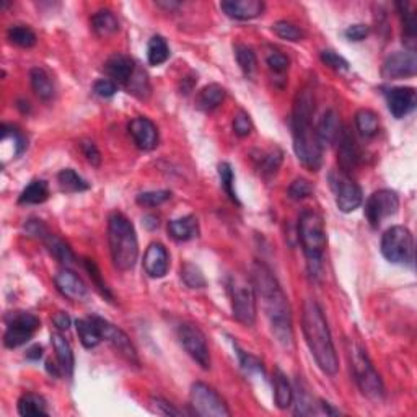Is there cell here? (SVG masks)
I'll return each mask as SVG.
<instances>
[{
	"instance_id": "cell-38",
	"label": "cell",
	"mask_w": 417,
	"mask_h": 417,
	"mask_svg": "<svg viewBox=\"0 0 417 417\" xmlns=\"http://www.w3.org/2000/svg\"><path fill=\"white\" fill-rule=\"evenodd\" d=\"M7 36L14 45L20 47H33L36 45V34H34L31 28L25 27V25H15V27H10L7 31Z\"/></svg>"
},
{
	"instance_id": "cell-6",
	"label": "cell",
	"mask_w": 417,
	"mask_h": 417,
	"mask_svg": "<svg viewBox=\"0 0 417 417\" xmlns=\"http://www.w3.org/2000/svg\"><path fill=\"white\" fill-rule=\"evenodd\" d=\"M231 309L238 323L244 326H253L256 321V290L251 279H247L240 274L230 277L229 282Z\"/></svg>"
},
{
	"instance_id": "cell-41",
	"label": "cell",
	"mask_w": 417,
	"mask_h": 417,
	"mask_svg": "<svg viewBox=\"0 0 417 417\" xmlns=\"http://www.w3.org/2000/svg\"><path fill=\"white\" fill-rule=\"evenodd\" d=\"M273 31L277 34L279 38L286 41H302L303 40V31L296 25L290 23V21L281 20L277 23L273 25Z\"/></svg>"
},
{
	"instance_id": "cell-27",
	"label": "cell",
	"mask_w": 417,
	"mask_h": 417,
	"mask_svg": "<svg viewBox=\"0 0 417 417\" xmlns=\"http://www.w3.org/2000/svg\"><path fill=\"white\" fill-rule=\"evenodd\" d=\"M29 81H31L33 92L42 101H51L54 98L55 88L53 80L45 68L34 67L29 71Z\"/></svg>"
},
{
	"instance_id": "cell-2",
	"label": "cell",
	"mask_w": 417,
	"mask_h": 417,
	"mask_svg": "<svg viewBox=\"0 0 417 417\" xmlns=\"http://www.w3.org/2000/svg\"><path fill=\"white\" fill-rule=\"evenodd\" d=\"M315 113V97L309 88L296 93L292 114V137L299 162L309 171H318L323 163V147L316 137L312 118Z\"/></svg>"
},
{
	"instance_id": "cell-5",
	"label": "cell",
	"mask_w": 417,
	"mask_h": 417,
	"mask_svg": "<svg viewBox=\"0 0 417 417\" xmlns=\"http://www.w3.org/2000/svg\"><path fill=\"white\" fill-rule=\"evenodd\" d=\"M299 238L307 257L308 273L313 277L321 274V261L326 249V229L323 217L315 210H303L299 218Z\"/></svg>"
},
{
	"instance_id": "cell-44",
	"label": "cell",
	"mask_w": 417,
	"mask_h": 417,
	"mask_svg": "<svg viewBox=\"0 0 417 417\" xmlns=\"http://www.w3.org/2000/svg\"><path fill=\"white\" fill-rule=\"evenodd\" d=\"M218 176H220V181H222V186L223 189H225V192L229 194V197L233 202H236V204H240L238 202V197H236V192H235V188H233V170H231L230 163L223 162L218 165Z\"/></svg>"
},
{
	"instance_id": "cell-34",
	"label": "cell",
	"mask_w": 417,
	"mask_h": 417,
	"mask_svg": "<svg viewBox=\"0 0 417 417\" xmlns=\"http://www.w3.org/2000/svg\"><path fill=\"white\" fill-rule=\"evenodd\" d=\"M49 197V188L42 179H34L20 194V204H42Z\"/></svg>"
},
{
	"instance_id": "cell-18",
	"label": "cell",
	"mask_w": 417,
	"mask_h": 417,
	"mask_svg": "<svg viewBox=\"0 0 417 417\" xmlns=\"http://www.w3.org/2000/svg\"><path fill=\"white\" fill-rule=\"evenodd\" d=\"M129 132L140 150L150 152L158 145V129L149 118H134L129 123Z\"/></svg>"
},
{
	"instance_id": "cell-50",
	"label": "cell",
	"mask_w": 417,
	"mask_h": 417,
	"mask_svg": "<svg viewBox=\"0 0 417 417\" xmlns=\"http://www.w3.org/2000/svg\"><path fill=\"white\" fill-rule=\"evenodd\" d=\"M150 406H152L153 412H157V414L160 416H175V417L183 416V411L176 409L173 404L163 398H152L150 399Z\"/></svg>"
},
{
	"instance_id": "cell-21",
	"label": "cell",
	"mask_w": 417,
	"mask_h": 417,
	"mask_svg": "<svg viewBox=\"0 0 417 417\" xmlns=\"http://www.w3.org/2000/svg\"><path fill=\"white\" fill-rule=\"evenodd\" d=\"M220 7L230 18L235 20H253L264 12V2L261 0H225Z\"/></svg>"
},
{
	"instance_id": "cell-13",
	"label": "cell",
	"mask_w": 417,
	"mask_h": 417,
	"mask_svg": "<svg viewBox=\"0 0 417 417\" xmlns=\"http://www.w3.org/2000/svg\"><path fill=\"white\" fill-rule=\"evenodd\" d=\"M399 209V197L391 189H380L373 192L365 202V217L373 229L380 227L386 217L394 216Z\"/></svg>"
},
{
	"instance_id": "cell-24",
	"label": "cell",
	"mask_w": 417,
	"mask_h": 417,
	"mask_svg": "<svg viewBox=\"0 0 417 417\" xmlns=\"http://www.w3.org/2000/svg\"><path fill=\"white\" fill-rule=\"evenodd\" d=\"M168 233L176 242H189L199 235V223L194 216L175 218L168 222Z\"/></svg>"
},
{
	"instance_id": "cell-20",
	"label": "cell",
	"mask_w": 417,
	"mask_h": 417,
	"mask_svg": "<svg viewBox=\"0 0 417 417\" xmlns=\"http://www.w3.org/2000/svg\"><path fill=\"white\" fill-rule=\"evenodd\" d=\"M170 257L162 243H150L144 255V269L152 279L165 277L168 273Z\"/></svg>"
},
{
	"instance_id": "cell-8",
	"label": "cell",
	"mask_w": 417,
	"mask_h": 417,
	"mask_svg": "<svg viewBox=\"0 0 417 417\" xmlns=\"http://www.w3.org/2000/svg\"><path fill=\"white\" fill-rule=\"evenodd\" d=\"M381 253L390 263H411L414 256V238L411 231L403 225H394L386 230L381 238Z\"/></svg>"
},
{
	"instance_id": "cell-30",
	"label": "cell",
	"mask_w": 417,
	"mask_h": 417,
	"mask_svg": "<svg viewBox=\"0 0 417 417\" xmlns=\"http://www.w3.org/2000/svg\"><path fill=\"white\" fill-rule=\"evenodd\" d=\"M274 401L279 409H287L294 401V390L281 370L274 373Z\"/></svg>"
},
{
	"instance_id": "cell-7",
	"label": "cell",
	"mask_w": 417,
	"mask_h": 417,
	"mask_svg": "<svg viewBox=\"0 0 417 417\" xmlns=\"http://www.w3.org/2000/svg\"><path fill=\"white\" fill-rule=\"evenodd\" d=\"M351 362L352 368H354V377L359 388L367 398L373 399V401H381L385 396V386L381 381L380 375L373 367V364L368 359L367 352L364 347L354 346L351 351Z\"/></svg>"
},
{
	"instance_id": "cell-51",
	"label": "cell",
	"mask_w": 417,
	"mask_h": 417,
	"mask_svg": "<svg viewBox=\"0 0 417 417\" xmlns=\"http://www.w3.org/2000/svg\"><path fill=\"white\" fill-rule=\"evenodd\" d=\"M266 62H268V66L270 71L274 72V74H283V72L289 68V59H287L286 54L279 53V51H273L268 58H266Z\"/></svg>"
},
{
	"instance_id": "cell-10",
	"label": "cell",
	"mask_w": 417,
	"mask_h": 417,
	"mask_svg": "<svg viewBox=\"0 0 417 417\" xmlns=\"http://www.w3.org/2000/svg\"><path fill=\"white\" fill-rule=\"evenodd\" d=\"M41 321L40 318L27 312H15L7 316V329L3 334V344L8 349H16V347L27 344L29 339L34 336L40 329Z\"/></svg>"
},
{
	"instance_id": "cell-49",
	"label": "cell",
	"mask_w": 417,
	"mask_h": 417,
	"mask_svg": "<svg viewBox=\"0 0 417 417\" xmlns=\"http://www.w3.org/2000/svg\"><path fill=\"white\" fill-rule=\"evenodd\" d=\"M233 131L238 137H247L251 134L253 123L249 119V114L244 111H238L233 118Z\"/></svg>"
},
{
	"instance_id": "cell-56",
	"label": "cell",
	"mask_w": 417,
	"mask_h": 417,
	"mask_svg": "<svg viewBox=\"0 0 417 417\" xmlns=\"http://www.w3.org/2000/svg\"><path fill=\"white\" fill-rule=\"evenodd\" d=\"M54 325L58 326V329L61 331H67L68 328H71V318H68L66 313H58V315L54 316Z\"/></svg>"
},
{
	"instance_id": "cell-26",
	"label": "cell",
	"mask_w": 417,
	"mask_h": 417,
	"mask_svg": "<svg viewBox=\"0 0 417 417\" xmlns=\"http://www.w3.org/2000/svg\"><path fill=\"white\" fill-rule=\"evenodd\" d=\"M51 342H53L55 357H58V364L61 365L62 372L71 377L72 372H74V365H75L74 352H72L71 344H68L67 339L64 338L61 333L51 334Z\"/></svg>"
},
{
	"instance_id": "cell-46",
	"label": "cell",
	"mask_w": 417,
	"mask_h": 417,
	"mask_svg": "<svg viewBox=\"0 0 417 417\" xmlns=\"http://www.w3.org/2000/svg\"><path fill=\"white\" fill-rule=\"evenodd\" d=\"M320 58H321V61H323L325 66L333 68V71H336V72L349 71V62H347L342 55L334 53V51H331V49L321 51Z\"/></svg>"
},
{
	"instance_id": "cell-39",
	"label": "cell",
	"mask_w": 417,
	"mask_h": 417,
	"mask_svg": "<svg viewBox=\"0 0 417 417\" xmlns=\"http://www.w3.org/2000/svg\"><path fill=\"white\" fill-rule=\"evenodd\" d=\"M281 163H282V152L279 149H273L269 150V152H261L260 165L257 166H260L261 175L270 176L279 170Z\"/></svg>"
},
{
	"instance_id": "cell-4",
	"label": "cell",
	"mask_w": 417,
	"mask_h": 417,
	"mask_svg": "<svg viewBox=\"0 0 417 417\" xmlns=\"http://www.w3.org/2000/svg\"><path fill=\"white\" fill-rule=\"evenodd\" d=\"M108 243L113 264L119 270H131L139 257L136 229L121 212H114L108 220Z\"/></svg>"
},
{
	"instance_id": "cell-55",
	"label": "cell",
	"mask_w": 417,
	"mask_h": 417,
	"mask_svg": "<svg viewBox=\"0 0 417 417\" xmlns=\"http://www.w3.org/2000/svg\"><path fill=\"white\" fill-rule=\"evenodd\" d=\"M346 34V38L349 41H362L367 38L368 34V27H365V25H352L344 31Z\"/></svg>"
},
{
	"instance_id": "cell-40",
	"label": "cell",
	"mask_w": 417,
	"mask_h": 417,
	"mask_svg": "<svg viewBox=\"0 0 417 417\" xmlns=\"http://www.w3.org/2000/svg\"><path fill=\"white\" fill-rule=\"evenodd\" d=\"M181 279L189 289H204L205 287L204 274H202V270L197 266L191 263L181 266Z\"/></svg>"
},
{
	"instance_id": "cell-12",
	"label": "cell",
	"mask_w": 417,
	"mask_h": 417,
	"mask_svg": "<svg viewBox=\"0 0 417 417\" xmlns=\"http://www.w3.org/2000/svg\"><path fill=\"white\" fill-rule=\"evenodd\" d=\"M92 320L97 323L98 329H100L101 338L105 339L106 342L110 344L113 349L118 352L119 355L123 357V359H126L131 365H136V367H139V355H137V351L134 347V344H132L131 339L121 328H118V326L110 323L108 320H105V318L100 316H92Z\"/></svg>"
},
{
	"instance_id": "cell-33",
	"label": "cell",
	"mask_w": 417,
	"mask_h": 417,
	"mask_svg": "<svg viewBox=\"0 0 417 417\" xmlns=\"http://www.w3.org/2000/svg\"><path fill=\"white\" fill-rule=\"evenodd\" d=\"M18 414L23 417L47 416L49 411H47L46 401L41 396L33 393H27L18 399Z\"/></svg>"
},
{
	"instance_id": "cell-36",
	"label": "cell",
	"mask_w": 417,
	"mask_h": 417,
	"mask_svg": "<svg viewBox=\"0 0 417 417\" xmlns=\"http://www.w3.org/2000/svg\"><path fill=\"white\" fill-rule=\"evenodd\" d=\"M58 183L64 192H81L90 188L88 183L81 176H79L72 168L62 170L58 175Z\"/></svg>"
},
{
	"instance_id": "cell-29",
	"label": "cell",
	"mask_w": 417,
	"mask_h": 417,
	"mask_svg": "<svg viewBox=\"0 0 417 417\" xmlns=\"http://www.w3.org/2000/svg\"><path fill=\"white\" fill-rule=\"evenodd\" d=\"M92 28L98 36L108 38L118 33L119 21L111 10H100L92 16Z\"/></svg>"
},
{
	"instance_id": "cell-32",
	"label": "cell",
	"mask_w": 417,
	"mask_h": 417,
	"mask_svg": "<svg viewBox=\"0 0 417 417\" xmlns=\"http://www.w3.org/2000/svg\"><path fill=\"white\" fill-rule=\"evenodd\" d=\"M355 127L359 134L365 139L375 137L378 134V129H380L378 114L372 110H359L355 114Z\"/></svg>"
},
{
	"instance_id": "cell-28",
	"label": "cell",
	"mask_w": 417,
	"mask_h": 417,
	"mask_svg": "<svg viewBox=\"0 0 417 417\" xmlns=\"http://www.w3.org/2000/svg\"><path fill=\"white\" fill-rule=\"evenodd\" d=\"M40 240L46 244L47 251H49L55 260L61 261L62 264H72L75 261L74 253H72V249L67 247V243H64L59 236L51 233L49 230H46L45 233L40 236Z\"/></svg>"
},
{
	"instance_id": "cell-48",
	"label": "cell",
	"mask_w": 417,
	"mask_h": 417,
	"mask_svg": "<svg viewBox=\"0 0 417 417\" xmlns=\"http://www.w3.org/2000/svg\"><path fill=\"white\" fill-rule=\"evenodd\" d=\"M236 351H238L240 364H242V368L244 372H247V373H261V375H264L263 364H261L260 360L256 359V357L247 354V352L238 349V347H236Z\"/></svg>"
},
{
	"instance_id": "cell-31",
	"label": "cell",
	"mask_w": 417,
	"mask_h": 417,
	"mask_svg": "<svg viewBox=\"0 0 417 417\" xmlns=\"http://www.w3.org/2000/svg\"><path fill=\"white\" fill-rule=\"evenodd\" d=\"M75 328L79 339L87 349H93V347H97L103 341L100 329H98L97 323L92 320V316L87 318V320H77Z\"/></svg>"
},
{
	"instance_id": "cell-53",
	"label": "cell",
	"mask_w": 417,
	"mask_h": 417,
	"mask_svg": "<svg viewBox=\"0 0 417 417\" xmlns=\"http://www.w3.org/2000/svg\"><path fill=\"white\" fill-rule=\"evenodd\" d=\"M85 268H87L88 274H90V277L93 279V282H94V286H97V289L100 290L103 295H106V296H108V299H111V294H110L108 287H106V283H105V282H101L100 270H98L97 264H94L92 260H85Z\"/></svg>"
},
{
	"instance_id": "cell-25",
	"label": "cell",
	"mask_w": 417,
	"mask_h": 417,
	"mask_svg": "<svg viewBox=\"0 0 417 417\" xmlns=\"http://www.w3.org/2000/svg\"><path fill=\"white\" fill-rule=\"evenodd\" d=\"M225 100V88L220 87L218 84L205 85L204 88L197 93L196 97V106L197 110L204 111V113H210V111L217 110Z\"/></svg>"
},
{
	"instance_id": "cell-35",
	"label": "cell",
	"mask_w": 417,
	"mask_h": 417,
	"mask_svg": "<svg viewBox=\"0 0 417 417\" xmlns=\"http://www.w3.org/2000/svg\"><path fill=\"white\" fill-rule=\"evenodd\" d=\"M235 58L244 77H247V79H253L257 68V59L255 51L244 45H238L235 46Z\"/></svg>"
},
{
	"instance_id": "cell-59",
	"label": "cell",
	"mask_w": 417,
	"mask_h": 417,
	"mask_svg": "<svg viewBox=\"0 0 417 417\" xmlns=\"http://www.w3.org/2000/svg\"><path fill=\"white\" fill-rule=\"evenodd\" d=\"M158 5L160 7H165V8H168V10H171V8H176L179 5L178 2H157Z\"/></svg>"
},
{
	"instance_id": "cell-15",
	"label": "cell",
	"mask_w": 417,
	"mask_h": 417,
	"mask_svg": "<svg viewBox=\"0 0 417 417\" xmlns=\"http://www.w3.org/2000/svg\"><path fill=\"white\" fill-rule=\"evenodd\" d=\"M417 72V58L414 51H398L390 54L381 66V77L386 80H398L412 77Z\"/></svg>"
},
{
	"instance_id": "cell-58",
	"label": "cell",
	"mask_w": 417,
	"mask_h": 417,
	"mask_svg": "<svg viewBox=\"0 0 417 417\" xmlns=\"http://www.w3.org/2000/svg\"><path fill=\"white\" fill-rule=\"evenodd\" d=\"M144 225L147 227L149 230H155L158 227V218L153 217V216H147L144 218Z\"/></svg>"
},
{
	"instance_id": "cell-47",
	"label": "cell",
	"mask_w": 417,
	"mask_h": 417,
	"mask_svg": "<svg viewBox=\"0 0 417 417\" xmlns=\"http://www.w3.org/2000/svg\"><path fill=\"white\" fill-rule=\"evenodd\" d=\"M312 194H313V186L308 179L296 178L289 188V197L294 201L307 199V197H309Z\"/></svg>"
},
{
	"instance_id": "cell-54",
	"label": "cell",
	"mask_w": 417,
	"mask_h": 417,
	"mask_svg": "<svg viewBox=\"0 0 417 417\" xmlns=\"http://www.w3.org/2000/svg\"><path fill=\"white\" fill-rule=\"evenodd\" d=\"M93 90H94V93L98 94V97L111 98L116 93V90H118V87H116V84H114L113 80L101 79V80H98L97 84H94Z\"/></svg>"
},
{
	"instance_id": "cell-22",
	"label": "cell",
	"mask_w": 417,
	"mask_h": 417,
	"mask_svg": "<svg viewBox=\"0 0 417 417\" xmlns=\"http://www.w3.org/2000/svg\"><path fill=\"white\" fill-rule=\"evenodd\" d=\"M105 68L114 84L127 85L136 72V62L126 54H114L106 61Z\"/></svg>"
},
{
	"instance_id": "cell-14",
	"label": "cell",
	"mask_w": 417,
	"mask_h": 417,
	"mask_svg": "<svg viewBox=\"0 0 417 417\" xmlns=\"http://www.w3.org/2000/svg\"><path fill=\"white\" fill-rule=\"evenodd\" d=\"M178 339L184 351L191 355V359L201 365L204 370L210 368V352L204 333L196 325L183 323L178 328Z\"/></svg>"
},
{
	"instance_id": "cell-3",
	"label": "cell",
	"mask_w": 417,
	"mask_h": 417,
	"mask_svg": "<svg viewBox=\"0 0 417 417\" xmlns=\"http://www.w3.org/2000/svg\"><path fill=\"white\" fill-rule=\"evenodd\" d=\"M302 328L305 334V341L308 344V349L315 357L318 367L326 375H336L339 370V360L334 347L333 338H331L328 321H326L323 309L315 300H307L303 307Z\"/></svg>"
},
{
	"instance_id": "cell-16",
	"label": "cell",
	"mask_w": 417,
	"mask_h": 417,
	"mask_svg": "<svg viewBox=\"0 0 417 417\" xmlns=\"http://www.w3.org/2000/svg\"><path fill=\"white\" fill-rule=\"evenodd\" d=\"M338 162L341 166V171L351 175L357 168L360 160L359 149H357L355 139L349 131V127H341V132L338 136Z\"/></svg>"
},
{
	"instance_id": "cell-42",
	"label": "cell",
	"mask_w": 417,
	"mask_h": 417,
	"mask_svg": "<svg viewBox=\"0 0 417 417\" xmlns=\"http://www.w3.org/2000/svg\"><path fill=\"white\" fill-rule=\"evenodd\" d=\"M398 8L403 16V31L406 34L407 40L414 41L417 33V15L409 10V3L407 2H399Z\"/></svg>"
},
{
	"instance_id": "cell-11",
	"label": "cell",
	"mask_w": 417,
	"mask_h": 417,
	"mask_svg": "<svg viewBox=\"0 0 417 417\" xmlns=\"http://www.w3.org/2000/svg\"><path fill=\"white\" fill-rule=\"evenodd\" d=\"M329 183L334 191V196H336V204L341 212L349 214L360 207V204L364 201L362 189L351 178V175L344 173L341 170H334L329 175Z\"/></svg>"
},
{
	"instance_id": "cell-23",
	"label": "cell",
	"mask_w": 417,
	"mask_h": 417,
	"mask_svg": "<svg viewBox=\"0 0 417 417\" xmlns=\"http://www.w3.org/2000/svg\"><path fill=\"white\" fill-rule=\"evenodd\" d=\"M341 121H339V114L336 110H328L323 114V118L320 119L316 129V137L320 140L321 147L331 145L333 142L338 140L339 132H341Z\"/></svg>"
},
{
	"instance_id": "cell-9",
	"label": "cell",
	"mask_w": 417,
	"mask_h": 417,
	"mask_svg": "<svg viewBox=\"0 0 417 417\" xmlns=\"http://www.w3.org/2000/svg\"><path fill=\"white\" fill-rule=\"evenodd\" d=\"M189 403L194 414L201 417H229L231 414L220 394L201 381L191 386Z\"/></svg>"
},
{
	"instance_id": "cell-57",
	"label": "cell",
	"mask_w": 417,
	"mask_h": 417,
	"mask_svg": "<svg viewBox=\"0 0 417 417\" xmlns=\"http://www.w3.org/2000/svg\"><path fill=\"white\" fill-rule=\"evenodd\" d=\"M42 355V347L41 346H33L31 349H28L27 357L29 360H40Z\"/></svg>"
},
{
	"instance_id": "cell-1",
	"label": "cell",
	"mask_w": 417,
	"mask_h": 417,
	"mask_svg": "<svg viewBox=\"0 0 417 417\" xmlns=\"http://www.w3.org/2000/svg\"><path fill=\"white\" fill-rule=\"evenodd\" d=\"M251 282L256 294L263 299L266 316L274 338L286 349H294V323H292L290 305L277 279L263 263H255L251 270Z\"/></svg>"
},
{
	"instance_id": "cell-45",
	"label": "cell",
	"mask_w": 417,
	"mask_h": 417,
	"mask_svg": "<svg viewBox=\"0 0 417 417\" xmlns=\"http://www.w3.org/2000/svg\"><path fill=\"white\" fill-rule=\"evenodd\" d=\"M171 197L170 191H149V192H142V194L137 196V204L144 205V207H157V205H162L163 202H166Z\"/></svg>"
},
{
	"instance_id": "cell-37",
	"label": "cell",
	"mask_w": 417,
	"mask_h": 417,
	"mask_svg": "<svg viewBox=\"0 0 417 417\" xmlns=\"http://www.w3.org/2000/svg\"><path fill=\"white\" fill-rule=\"evenodd\" d=\"M170 58V47L162 36H153L147 46V59L150 66H160Z\"/></svg>"
},
{
	"instance_id": "cell-17",
	"label": "cell",
	"mask_w": 417,
	"mask_h": 417,
	"mask_svg": "<svg viewBox=\"0 0 417 417\" xmlns=\"http://www.w3.org/2000/svg\"><path fill=\"white\" fill-rule=\"evenodd\" d=\"M386 103L396 119L407 116L417 105V93L412 87H396L386 92Z\"/></svg>"
},
{
	"instance_id": "cell-52",
	"label": "cell",
	"mask_w": 417,
	"mask_h": 417,
	"mask_svg": "<svg viewBox=\"0 0 417 417\" xmlns=\"http://www.w3.org/2000/svg\"><path fill=\"white\" fill-rule=\"evenodd\" d=\"M80 150L84 153V157L87 158L88 163H92L93 166H98L101 163V155L100 150L97 149V145L92 140H81L80 142Z\"/></svg>"
},
{
	"instance_id": "cell-19",
	"label": "cell",
	"mask_w": 417,
	"mask_h": 417,
	"mask_svg": "<svg viewBox=\"0 0 417 417\" xmlns=\"http://www.w3.org/2000/svg\"><path fill=\"white\" fill-rule=\"evenodd\" d=\"M54 283H55V289L61 292L66 299L74 300V302L85 300L88 295V289L84 283V281H81L75 273H72V270L68 269L59 270L54 277Z\"/></svg>"
},
{
	"instance_id": "cell-43",
	"label": "cell",
	"mask_w": 417,
	"mask_h": 417,
	"mask_svg": "<svg viewBox=\"0 0 417 417\" xmlns=\"http://www.w3.org/2000/svg\"><path fill=\"white\" fill-rule=\"evenodd\" d=\"M126 87L129 90V93L136 94V97H139V98H147L150 93V85H149L147 75H145V72L137 71V68Z\"/></svg>"
}]
</instances>
